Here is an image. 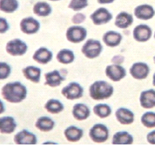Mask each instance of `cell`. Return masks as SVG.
<instances>
[{"instance_id": "836d02e7", "label": "cell", "mask_w": 155, "mask_h": 147, "mask_svg": "<svg viewBox=\"0 0 155 147\" xmlns=\"http://www.w3.org/2000/svg\"><path fill=\"white\" fill-rule=\"evenodd\" d=\"M11 73V67L6 62H0V79L4 80L8 78Z\"/></svg>"}, {"instance_id": "f35d334b", "label": "cell", "mask_w": 155, "mask_h": 147, "mask_svg": "<svg viewBox=\"0 0 155 147\" xmlns=\"http://www.w3.org/2000/svg\"><path fill=\"white\" fill-rule=\"evenodd\" d=\"M115 0H97V3L99 5H108V4H112Z\"/></svg>"}, {"instance_id": "7bdbcfd3", "label": "cell", "mask_w": 155, "mask_h": 147, "mask_svg": "<svg viewBox=\"0 0 155 147\" xmlns=\"http://www.w3.org/2000/svg\"><path fill=\"white\" fill-rule=\"evenodd\" d=\"M153 61H154V64H155V56L153 57Z\"/></svg>"}, {"instance_id": "ba28073f", "label": "cell", "mask_w": 155, "mask_h": 147, "mask_svg": "<svg viewBox=\"0 0 155 147\" xmlns=\"http://www.w3.org/2000/svg\"><path fill=\"white\" fill-rule=\"evenodd\" d=\"M129 73L134 79H146L150 73V67L145 62H136L131 65Z\"/></svg>"}, {"instance_id": "484cf974", "label": "cell", "mask_w": 155, "mask_h": 147, "mask_svg": "<svg viewBox=\"0 0 155 147\" xmlns=\"http://www.w3.org/2000/svg\"><path fill=\"white\" fill-rule=\"evenodd\" d=\"M134 22L133 16L126 11H121L116 17L115 25L119 28H127Z\"/></svg>"}, {"instance_id": "60d3db41", "label": "cell", "mask_w": 155, "mask_h": 147, "mask_svg": "<svg viewBox=\"0 0 155 147\" xmlns=\"http://www.w3.org/2000/svg\"><path fill=\"white\" fill-rule=\"evenodd\" d=\"M153 85L155 86V72L154 74H153Z\"/></svg>"}, {"instance_id": "2e32d148", "label": "cell", "mask_w": 155, "mask_h": 147, "mask_svg": "<svg viewBox=\"0 0 155 147\" xmlns=\"http://www.w3.org/2000/svg\"><path fill=\"white\" fill-rule=\"evenodd\" d=\"M65 80L66 77L63 76L58 70H54L45 74V85H48L50 87H58Z\"/></svg>"}, {"instance_id": "f546056e", "label": "cell", "mask_w": 155, "mask_h": 147, "mask_svg": "<svg viewBox=\"0 0 155 147\" xmlns=\"http://www.w3.org/2000/svg\"><path fill=\"white\" fill-rule=\"evenodd\" d=\"M93 112L95 115L99 117L101 119H105L111 114L112 109L110 105L106 103H99L95 105L93 107Z\"/></svg>"}, {"instance_id": "7a4b0ae2", "label": "cell", "mask_w": 155, "mask_h": 147, "mask_svg": "<svg viewBox=\"0 0 155 147\" xmlns=\"http://www.w3.org/2000/svg\"><path fill=\"white\" fill-rule=\"evenodd\" d=\"M114 87L104 80H97L91 83L89 88V95L91 99L96 101L105 100L112 96Z\"/></svg>"}, {"instance_id": "d6986e66", "label": "cell", "mask_w": 155, "mask_h": 147, "mask_svg": "<svg viewBox=\"0 0 155 147\" xmlns=\"http://www.w3.org/2000/svg\"><path fill=\"white\" fill-rule=\"evenodd\" d=\"M17 124L11 116H3L0 118V132L2 134H11L14 132Z\"/></svg>"}, {"instance_id": "9c48e42d", "label": "cell", "mask_w": 155, "mask_h": 147, "mask_svg": "<svg viewBox=\"0 0 155 147\" xmlns=\"http://www.w3.org/2000/svg\"><path fill=\"white\" fill-rule=\"evenodd\" d=\"M91 20L92 21L93 24L98 26V25H104L112 20L113 16L110 11H109L106 8H98L96 11L91 13L90 16Z\"/></svg>"}, {"instance_id": "83f0119b", "label": "cell", "mask_w": 155, "mask_h": 147, "mask_svg": "<svg viewBox=\"0 0 155 147\" xmlns=\"http://www.w3.org/2000/svg\"><path fill=\"white\" fill-rule=\"evenodd\" d=\"M33 12L35 15L38 16H48L52 13V7L48 3L40 1L35 3L33 6Z\"/></svg>"}, {"instance_id": "ab89813d", "label": "cell", "mask_w": 155, "mask_h": 147, "mask_svg": "<svg viewBox=\"0 0 155 147\" xmlns=\"http://www.w3.org/2000/svg\"><path fill=\"white\" fill-rule=\"evenodd\" d=\"M1 106H2V109H1V114H2V113H4V111H5V110H4V103H3L2 101H1Z\"/></svg>"}, {"instance_id": "7402d4cb", "label": "cell", "mask_w": 155, "mask_h": 147, "mask_svg": "<svg viewBox=\"0 0 155 147\" xmlns=\"http://www.w3.org/2000/svg\"><path fill=\"white\" fill-rule=\"evenodd\" d=\"M64 135L67 140L72 143L79 141L84 136L83 129L78 127L76 126H70L64 131Z\"/></svg>"}, {"instance_id": "ffe728a7", "label": "cell", "mask_w": 155, "mask_h": 147, "mask_svg": "<svg viewBox=\"0 0 155 147\" xmlns=\"http://www.w3.org/2000/svg\"><path fill=\"white\" fill-rule=\"evenodd\" d=\"M53 59V53L49 49L41 47L38 48L33 54V60L41 65H46L49 63Z\"/></svg>"}, {"instance_id": "d590c367", "label": "cell", "mask_w": 155, "mask_h": 147, "mask_svg": "<svg viewBox=\"0 0 155 147\" xmlns=\"http://www.w3.org/2000/svg\"><path fill=\"white\" fill-rule=\"evenodd\" d=\"M9 28H10V25L7 22V20L4 17H1L0 18V32L1 34L6 33L9 30Z\"/></svg>"}, {"instance_id": "e575fe53", "label": "cell", "mask_w": 155, "mask_h": 147, "mask_svg": "<svg viewBox=\"0 0 155 147\" xmlns=\"http://www.w3.org/2000/svg\"><path fill=\"white\" fill-rule=\"evenodd\" d=\"M85 15L83 13H77L76 15L72 17V22L74 24H79V23H82L85 21Z\"/></svg>"}, {"instance_id": "3957f363", "label": "cell", "mask_w": 155, "mask_h": 147, "mask_svg": "<svg viewBox=\"0 0 155 147\" xmlns=\"http://www.w3.org/2000/svg\"><path fill=\"white\" fill-rule=\"evenodd\" d=\"M81 52L87 59H96L102 54L103 46L99 41L94 39H89L83 45Z\"/></svg>"}, {"instance_id": "9a60e30c", "label": "cell", "mask_w": 155, "mask_h": 147, "mask_svg": "<svg viewBox=\"0 0 155 147\" xmlns=\"http://www.w3.org/2000/svg\"><path fill=\"white\" fill-rule=\"evenodd\" d=\"M116 118L122 125H130L134 121V114L127 108H119L116 111Z\"/></svg>"}, {"instance_id": "74e56055", "label": "cell", "mask_w": 155, "mask_h": 147, "mask_svg": "<svg viewBox=\"0 0 155 147\" xmlns=\"http://www.w3.org/2000/svg\"><path fill=\"white\" fill-rule=\"evenodd\" d=\"M147 140L150 145H155V130L152 131V132L147 133Z\"/></svg>"}, {"instance_id": "603a6c76", "label": "cell", "mask_w": 155, "mask_h": 147, "mask_svg": "<svg viewBox=\"0 0 155 147\" xmlns=\"http://www.w3.org/2000/svg\"><path fill=\"white\" fill-rule=\"evenodd\" d=\"M22 74L26 79L33 82L35 83H37L41 80V70L34 65H28L22 69Z\"/></svg>"}, {"instance_id": "52a82bcc", "label": "cell", "mask_w": 155, "mask_h": 147, "mask_svg": "<svg viewBox=\"0 0 155 147\" xmlns=\"http://www.w3.org/2000/svg\"><path fill=\"white\" fill-rule=\"evenodd\" d=\"M61 94L68 100H77L84 96V88L77 82H71L61 90Z\"/></svg>"}, {"instance_id": "cb8c5ba5", "label": "cell", "mask_w": 155, "mask_h": 147, "mask_svg": "<svg viewBox=\"0 0 155 147\" xmlns=\"http://www.w3.org/2000/svg\"><path fill=\"white\" fill-rule=\"evenodd\" d=\"M134 143V137L126 131H120L116 132L112 138V144L113 145H132Z\"/></svg>"}, {"instance_id": "8fae6325", "label": "cell", "mask_w": 155, "mask_h": 147, "mask_svg": "<svg viewBox=\"0 0 155 147\" xmlns=\"http://www.w3.org/2000/svg\"><path fill=\"white\" fill-rule=\"evenodd\" d=\"M105 75L111 81L119 82L126 77L127 71H126V69L121 65L112 64V65L106 66Z\"/></svg>"}, {"instance_id": "f1b7e54d", "label": "cell", "mask_w": 155, "mask_h": 147, "mask_svg": "<svg viewBox=\"0 0 155 147\" xmlns=\"http://www.w3.org/2000/svg\"><path fill=\"white\" fill-rule=\"evenodd\" d=\"M44 109L50 114H57L64 110V105L57 99H49L45 103Z\"/></svg>"}, {"instance_id": "e0dca14e", "label": "cell", "mask_w": 155, "mask_h": 147, "mask_svg": "<svg viewBox=\"0 0 155 147\" xmlns=\"http://www.w3.org/2000/svg\"><path fill=\"white\" fill-rule=\"evenodd\" d=\"M140 106L146 109H153L155 107V90L153 89L143 90L140 96Z\"/></svg>"}, {"instance_id": "7c38bea8", "label": "cell", "mask_w": 155, "mask_h": 147, "mask_svg": "<svg viewBox=\"0 0 155 147\" xmlns=\"http://www.w3.org/2000/svg\"><path fill=\"white\" fill-rule=\"evenodd\" d=\"M41 28V24L32 16H28L22 18L20 22V29L22 33L26 34H33L39 31Z\"/></svg>"}, {"instance_id": "b9f144b4", "label": "cell", "mask_w": 155, "mask_h": 147, "mask_svg": "<svg viewBox=\"0 0 155 147\" xmlns=\"http://www.w3.org/2000/svg\"><path fill=\"white\" fill-rule=\"evenodd\" d=\"M49 1H54L55 2V1H60V0H49Z\"/></svg>"}, {"instance_id": "4fadbf2b", "label": "cell", "mask_w": 155, "mask_h": 147, "mask_svg": "<svg viewBox=\"0 0 155 147\" xmlns=\"http://www.w3.org/2000/svg\"><path fill=\"white\" fill-rule=\"evenodd\" d=\"M152 28L146 24H140L134 28L133 37L138 42H146L152 37Z\"/></svg>"}, {"instance_id": "8992f818", "label": "cell", "mask_w": 155, "mask_h": 147, "mask_svg": "<svg viewBox=\"0 0 155 147\" xmlns=\"http://www.w3.org/2000/svg\"><path fill=\"white\" fill-rule=\"evenodd\" d=\"M87 35V30L85 28L78 25L71 26L67 28L66 32V37L69 42L80 43L85 40Z\"/></svg>"}, {"instance_id": "ac0fdd59", "label": "cell", "mask_w": 155, "mask_h": 147, "mask_svg": "<svg viewBox=\"0 0 155 147\" xmlns=\"http://www.w3.org/2000/svg\"><path fill=\"white\" fill-rule=\"evenodd\" d=\"M72 116L77 120H85L91 115V109L86 104L76 103L72 107Z\"/></svg>"}, {"instance_id": "5bb4252c", "label": "cell", "mask_w": 155, "mask_h": 147, "mask_svg": "<svg viewBox=\"0 0 155 147\" xmlns=\"http://www.w3.org/2000/svg\"><path fill=\"white\" fill-rule=\"evenodd\" d=\"M134 15L140 20H150L155 15L154 9L149 5H140L134 8Z\"/></svg>"}, {"instance_id": "ee69618b", "label": "cell", "mask_w": 155, "mask_h": 147, "mask_svg": "<svg viewBox=\"0 0 155 147\" xmlns=\"http://www.w3.org/2000/svg\"><path fill=\"white\" fill-rule=\"evenodd\" d=\"M154 39H155V32H154Z\"/></svg>"}, {"instance_id": "6da1fadb", "label": "cell", "mask_w": 155, "mask_h": 147, "mask_svg": "<svg viewBox=\"0 0 155 147\" xmlns=\"http://www.w3.org/2000/svg\"><path fill=\"white\" fill-rule=\"evenodd\" d=\"M1 95L8 103H19L26 99L28 90L26 86L23 85L21 82H10L2 87Z\"/></svg>"}, {"instance_id": "30bf717a", "label": "cell", "mask_w": 155, "mask_h": 147, "mask_svg": "<svg viewBox=\"0 0 155 147\" xmlns=\"http://www.w3.org/2000/svg\"><path fill=\"white\" fill-rule=\"evenodd\" d=\"M15 144L19 145H36L37 144V137L36 135L29 132L27 129H22L18 132L14 136Z\"/></svg>"}, {"instance_id": "44dd1931", "label": "cell", "mask_w": 155, "mask_h": 147, "mask_svg": "<svg viewBox=\"0 0 155 147\" xmlns=\"http://www.w3.org/2000/svg\"><path fill=\"white\" fill-rule=\"evenodd\" d=\"M122 41V35L120 33L110 30L104 34L103 35V41L104 42L107 47H116L119 46Z\"/></svg>"}, {"instance_id": "5b68a950", "label": "cell", "mask_w": 155, "mask_h": 147, "mask_svg": "<svg viewBox=\"0 0 155 147\" xmlns=\"http://www.w3.org/2000/svg\"><path fill=\"white\" fill-rule=\"evenodd\" d=\"M5 50L11 56H22L28 51V45L20 39H13L7 42Z\"/></svg>"}, {"instance_id": "4316f807", "label": "cell", "mask_w": 155, "mask_h": 147, "mask_svg": "<svg viewBox=\"0 0 155 147\" xmlns=\"http://www.w3.org/2000/svg\"><path fill=\"white\" fill-rule=\"evenodd\" d=\"M56 59L58 60V62H60L61 64L69 65V64H72L75 60V54L72 50L63 48L58 52V54L56 55Z\"/></svg>"}, {"instance_id": "8d00e7d4", "label": "cell", "mask_w": 155, "mask_h": 147, "mask_svg": "<svg viewBox=\"0 0 155 147\" xmlns=\"http://www.w3.org/2000/svg\"><path fill=\"white\" fill-rule=\"evenodd\" d=\"M124 61V57L122 55H116L112 58L111 63H113L114 65H121Z\"/></svg>"}, {"instance_id": "d4e9b609", "label": "cell", "mask_w": 155, "mask_h": 147, "mask_svg": "<svg viewBox=\"0 0 155 147\" xmlns=\"http://www.w3.org/2000/svg\"><path fill=\"white\" fill-rule=\"evenodd\" d=\"M35 126L41 132H48L54 128L55 121L48 116H41L36 120Z\"/></svg>"}, {"instance_id": "4dcf8cb0", "label": "cell", "mask_w": 155, "mask_h": 147, "mask_svg": "<svg viewBox=\"0 0 155 147\" xmlns=\"http://www.w3.org/2000/svg\"><path fill=\"white\" fill-rule=\"evenodd\" d=\"M19 8L17 0H0V10L5 13H13Z\"/></svg>"}, {"instance_id": "d6a6232c", "label": "cell", "mask_w": 155, "mask_h": 147, "mask_svg": "<svg viewBox=\"0 0 155 147\" xmlns=\"http://www.w3.org/2000/svg\"><path fill=\"white\" fill-rule=\"evenodd\" d=\"M88 0H71L68 8L74 11H79L88 6Z\"/></svg>"}, {"instance_id": "277c9868", "label": "cell", "mask_w": 155, "mask_h": 147, "mask_svg": "<svg viewBox=\"0 0 155 147\" xmlns=\"http://www.w3.org/2000/svg\"><path fill=\"white\" fill-rule=\"evenodd\" d=\"M110 136L109 128L104 124L97 123L91 126L89 131V137L90 139L95 143L101 144L107 141Z\"/></svg>"}, {"instance_id": "1f68e13d", "label": "cell", "mask_w": 155, "mask_h": 147, "mask_svg": "<svg viewBox=\"0 0 155 147\" xmlns=\"http://www.w3.org/2000/svg\"><path fill=\"white\" fill-rule=\"evenodd\" d=\"M140 121L146 127L153 128L155 127V113L152 111L146 112L141 115Z\"/></svg>"}]
</instances>
